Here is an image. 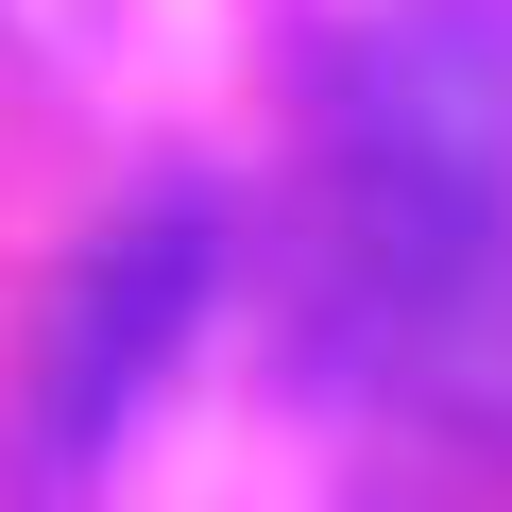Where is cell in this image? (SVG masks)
<instances>
[{"instance_id": "7a4b0ae2", "label": "cell", "mask_w": 512, "mask_h": 512, "mask_svg": "<svg viewBox=\"0 0 512 512\" xmlns=\"http://www.w3.org/2000/svg\"><path fill=\"white\" fill-rule=\"evenodd\" d=\"M188 291H205V222H188V205H154V222L103 256V274L69 291V342H52V410H35V427H52V461H86V444H103V410L154 376V342L188 325Z\"/></svg>"}, {"instance_id": "6da1fadb", "label": "cell", "mask_w": 512, "mask_h": 512, "mask_svg": "<svg viewBox=\"0 0 512 512\" xmlns=\"http://www.w3.org/2000/svg\"><path fill=\"white\" fill-rule=\"evenodd\" d=\"M325 274L376 376L444 410L512 393V0L359 18L325 69Z\"/></svg>"}]
</instances>
